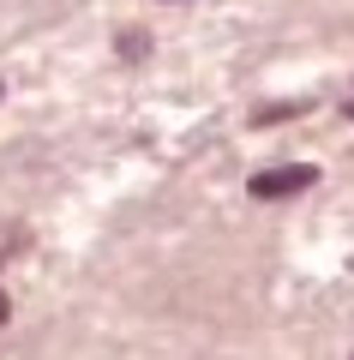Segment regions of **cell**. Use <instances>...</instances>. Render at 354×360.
Segmentation results:
<instances>
[{"label": "cell", "mask_w": 354, "mask_h": 360, "mask_svg": "<svg viewBox=\"0 0 354 360\" xmlns=\"http://www.w3.org/2000/svg\"><path fill=\"white\" fill-rule=\"evenodd\" d=\"M6 312H13V307H6V295H0V324H6Z\"/></svg>", "instance_id": "cell-3"}, {"label": "cell", "mask_w": 354, "mask_h": 360, "mask_svg": "<svg viewBox=\"0 0 354 360\" xmlns=\"http://www.w3.org/2000/svg\"><path fill=\"white\" fill-rule=\"evenodd\" d=\"M120 49H127V54H132V60H139V54H144V49H151V37H144V30H127V37H120Z\"/></svg>", "instance_id": "cell-2"}, {"label": "cell", "mask_w": 354, "mask_h": 360, "mask_svg": "<svg viewBox=\"0 0 354 360\" xmlns=\"http://www.w3.org/2000/svg\"><path fill=\"white\" fill-rule=\"evenodd\" d=\"M312 180H318L312 168H265V174L246 180V193L253 198H289V193H306Z\"/></svg>", "instance_id": "cell-1"}, {"label": "cell", "mask_w": 354, "mask_h": 360, "mask_svg": "<svg viewBox=\"0 0 354 360\" xmlns=\"http://www.w3.org/2000/svg\"><path fill=\"white\" fill-rule=\"evenodd\" d=\"M348 115H354V108H348Z\"/></svg>", "instance_id": "cell-4"}]
</instances>
